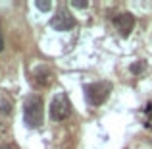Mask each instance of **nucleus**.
I'll list each match as a JSON object with an SVG mask.
<instances>
[{
  "mask_svg": "<svg viewBox=\"0 0 152 149\" xmlns=\"http://www.w3.org/2000/svg\"><path fill=\"white\" fill-rule=\"evenodd\" d=\"M23 120L29 128H39L45 120V103L41 95H29L23 105Z\"/></svg>",
  "mask_w": 152,
  "mask_h": 149,
  "instance_id": "obj_1",
  "label": "nucleus"
},
{
  "mask_svg": "<svg viewBox=\"0 0 152 149\" xmlns=\"http://www.w3.org/2000/svg\"><path fill=\"white\" fill-rule=\"evenodd\" d=\"M48 112H50V118L54 122H62V120L69 118L71 114V103H69V97H67L64 91L56 93L50 101V107H48Z\"/></svg>",
  "mask_w": 152,
  "mask_h": 149,
  "instance_id": "obj_2",
  "label": "nucleus"
},
{
  "mask_svg": "<svg viewBox=\"0 0 152 149\" xmlns=\"http://www.w3.org/2000/svg\"><path fill=\"white\" fill-rule=\"evenodd\" d=\"M112 91V83L110 82H94V83H87L85 85V99L91 107H98L108 99Z\"/></svg>",
  "mask_w": 152,
  "mask_h": 149,
  "instance_id": "obj_3",
  "label": "nucleus"
},
{
  "mask_svg": "<svg viewBox=\"0 0 152 149\" xmlns=\"http://www.w3.org/2000/svg\"><path fill=\"white\" fill-rule=\"evenodd\" d=\"M50 27L54 31H69L75 27V18L71 16L69 10H58V14L50 19Z\"/></svg>",
  "mask_w": 152,
  "mask_h": 149,
  "instance_id": "obj_4",
  "label": "nucleus"
},
{
  "mask_svg": "<svg viewBox=\"0 0 152 149\" xmlns=\"http://www.w3.org/2000/svg\"><path fill=\"white\" fill-rule=\"evenodd\" d=\"M114 27L123 35V37H127L135 27V18L129 14V12H121V14H118L114 18Z\"/></svg>",
  "mask_w": 152,
  "mask_h": 149,
  "instance_id": "obj_5",
  "label": "nucleus"
},
{
  "mask_svg": "<svg viewBox=\"0 0 152 149\" xmlns=\"http://www.w3.org/2000/svg\"><path fill=\"white\" fill-rule=\"evenodd\" d=\"M33 82L41 87H48L54 82V74H52V70H48V68H39L33 74Z\"/></svg>",
  "mask_w": 152,
  "mask_h": 149,
  "instance_id": "obj_6",
  "label": "nucleus"
},
{
  "mask_svg": "<svg viewBox=\"0 0 152 149\" xmlns=\"http://www.w3.org/2000/svg\"><path fill=\"white\" fill-rule=\"evenodd\" d=\"M142 120H145V126L152 130V103H148L142 110Z\"/></svg>",
  "mask_w": 152,
  "mask_h": 149,
  "instance_id": "obj_7",
  "label": "nucleus"
},
{
  "mask_svg": "<svg viewBox=\"0 0 152 149\" xmlns=\"http://www.w3.org/2000/svg\"><path fill=\"white\" fill-rule=\"evenodd\" d=\"M10 110H12V103L8 101L6 95H2V97H0V112H4V114H10Z\"/></svg>",
  "mask_w": 152,
  "mask_h": 149,
  "instance_id": "obj_8",
  "label": "nucleus"
},
{
  "mask_svg": "<svg viewBox=\"0 0 152 149\" xmlns=\"http://www.w3.org/2000/svg\"><path fill=\"white\" fill-rule=\"evenodd\" d=\"M145 68H146V64L141 60V62H133L129 70H131V74H141V72H145Z\"/></svg>",
  "mask_w": 152,
  "mask_h": 149,
  "instance_id": "obj_9",
  "label": "nucleus"
},
{
  "mask_svg": "<svg viewBox=\"0 0 152 149\" xmlns=\"http://www.w3.org/2000/svg\"><path fill=\"white\" fill-rule=\"evenodd\" d=\"M35 4H37V8L42 10V12H48L52 8V2H41V0H39V2H35Z\"/></svg>",
  "mask_w": 152,
  "mask_h": 149,
  "instance_id": "obj_10",
  "label": "nucleus"
},
{
  "mask_svg": "<svg viewBox=\"0 0 152 149\" xmlns=\"http://www.w3.org/2000/svg\"><path fill=\"white\" fill-rule=\"evenodd\" d=\"M0 149H18V147L12 145V143H2V145H0Z\"/></svg>",
  "mask_w": 152,
  "mask_h": 149,
  "instance_id": "obj_11",
  "label": "nucleus"
},
{
  "mask_svg": "<svg viewBox=\"0 0 152 149\" xmlns=\"http://www.w3.org/2000/svg\"><path fill=\"white\" fill-rule=\"evenodd\" d=\"M71 6L73 8H87L89 4H79V2H71Z\"/></svg>",
  "mask_w": 152,
  "mask_h": 149,
  "instance_id": "obj_12",
  "label": "nucleus"
},
{
  "mask_svg": "<svg viewBox=\"0 0 152 149\" xmlns=\"http://www.w3.org/2000/svg\"><path fill=\"white\" fill-rule=\"evenodd\" d=\"M4 50V37H2V33H0V52Z\"/></svg>",
  "mask_w": 152,
  "mask_h": 149,
  "instance_id": "obj_13",
  "label": "nucleus"
},
{
  "mask_svg": "<svg viewBox=\"0 0 152 149\" xmlns=\"http://www.w3.org/2000/svg\"><path fill=\"white\" fill-rule=\"evenodd\" d=\"M2 132H4V128H0V134H2Z\"/></svg>",
  "mask_w": 152,
  "mask_h": 149,
  "instance_id": "obj_14",
  "label": "nucleus"
}]
</instances>
